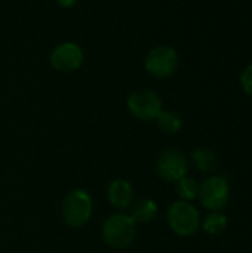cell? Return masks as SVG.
<instances>
[{
	"mask_svg": "<svg viewBox=\"0 0 252 253\" xmlns=\"http://www.w3.org/2000/svg\"><path fill=\"white\" fill-rule=\"evenodd\" d=\"M102 242L116 251L129 248L137 237V224L128 213L117 212L105 218L101 227Z\"/></svg>",
	"mask_w": 252,
	"mask_h": 253,
	"instance_id": "1",
	"label": "cell"
},
{
	"mask_svg": "<svg viewBox=\"0 0 252 253\" xmlns=\"http://www.w3.org/2000/svg\"><path fill=\"white\" fill-rule=\"evenodd\" d=\"M94 213V200L86 190L76 188L65 194L61 205V215L64 222L73 228L80 230L91 221Z\"/></svg>",
	"mask_w": 252,
	"mask_h": 253,
	"instance_id": "2",
	"label": "cell"
},
{
	"mask_svg": "<svg viewBox=\"0 0 252 253\" xmlns=\"http://www.w3.org/2000/svg\"><path fill=\"white\" fill-rule=\"evenodd\" d=\"M166 222L169 230L180 237H190L201 228V213L190 202L177 200L166 211Z\"/></svg>",
	"mask_w": 252,
	"mask_h": 253,
	"instance_id": "3",
	"label": "cell"
},
{
	"mask_svg": "<svg viewBox=\"0 0 252 253\" xmlns=\"http://www.w3.org/2000/svg\"><path fill=\"white\" fill-rule=\"evenodd\" d=\"M199 203L211 211H223L230 200V182L223 175H211L199 184Z\"/></svg>",
	"mask_w": 252,
	"mask_h": 253,
	"instance_id": "4",
	"label": "cell"
},
{
	"mask_svg": "<svg viewBox=\"0 0 252 253\" xmlns=\"http://www.w3.org/2000/svg\"><path fill=\"white\" fill-rule=\"evenodd\" d=\"M129 114L141 122H153L163 110L162 98L151 89H137L126 99Z\"/></svg>",
	"mask_w": 252,
	"mask_h": 253,
	"instance_id": "5",
	"label": "cell"
},
{
	"mask_svg": "<svg viewBox=\"0 0 252 253\" xmlns=\"http://www.w3.org/2000/svg\"><path fill=\"white\" fill-rule=\"evenodd\" d=\"M180 65L178 52L168 44H157L144 58L146 71L154 79L171 77Z\"/></svg>",
	"mask_w": 252,
	"mask_h": 253,
	"instance_id": "6",
	"label": "cell"
},
{
	"mask_svg": "<svg viewBox=\"0 0 252 253\" xmlns=\"http://www.w3.org/2000/svg\"><path fill=\"white\" fill-rule=\"evenodd\" d=\"M190 160L178 148H165L159 153L154 169L157 176L165 182L175 184L178 179L189 173Z\"/></svg>",
	"mask_w": 252,
	"mask_h": 253,
	"instance_id": "7",
	"label": "cell"
},
{
	"mask_svg": "<svg viewBox=\"0 0 252 253\" xmlns=\"http://www.w3.org/2000/svg\"><path fill=\"white\" fill-rule=\"evenodd\" d=\"M85 52L76 42H61L49 53V62L59 73H74L82 67Z\"/></svg>",
	"mask_w": 252,
	"mask_h": 253,
	"instance_id": "8",
	"label": "cell"
},
{
	"mask_svg": "<svg viewBox=\"0 0 252 253\" xmlns=\"http://www.w3.org/2000/svg\"><path fill=\"white\" fill-rule=\"evenodd\" d=\"M107 202L111 208L120 211H126L135 202V188L125 178H116L107 185Z\"/></svg>",
	"mask_w": 252,
	"mask_h": 253,
	"instance_id": "9",
	"label": "cell"
},
{
	"mask_svg": "<svg viewBox=\"0 0 252 253\" xmlns=\"http://www.w3.org/2000/svg\"><path fill=\"white\" fill-rule=\"evenodd\" d=\"M129 209H131L129 216L132 218V221L137 225L138 224L144 225V224L151 222L159 212L157 203L153 199H140V200L134 202Z\"/></svg>",
	"mask_w": 252,
	"mask_h": 253,
	"instance_id": "10",
	"label": "cell"
},
{
	"mask_svg": "<svg viewBox=\"0 0 252 253\" xmlns=\"http://www.w3.org/2000/svg\"><path fill=\"white\" fill-rule=\"evenodd\" d=\"M189 160L201 173H212L218 168V157L215 151L209 148H203V147L195 148Z\"/></svg>",
	"mask_w": 252,
	"mask_h": 253,
	"instance_id": "11",
	"label": "cell"
},
{
	"mask_svg": "<svg viewBox=\"0 0 252 253\" xmlns=\"http://www.w3.org/2000/svg\"><path fill=\"white\" fill-rule=\"evenodd\" d=\"M157 127L168 135H174L181 130L183 127V119L178 113L172 110H162V113L156 119Z\"/></svg>",
	"mask_w": 252,
	"mask_h": 253,
	"instance_id": "12",
	"label": "cell"
},
{
	"mask_svg": "<svg viewBox=\"0 0 252 253\" xmlns=\"http://www.w3.org/2000/svg\"><path fill=\"white\" fill-rule=\"evenodd\" d=\"M227 216L221 212V211H215V212H211L208 213L202 222H201V227L202 230L209 234V236H218L221 233L226 231L227 228Z\"/></svg>",
	"mask_w": 252,
	"mask_h": 253,
	"instance_id": "13",
	"label": "cell"
},
{
	"mask_svg": "<svg viewBox=\"0 0 252 253\" xmlns=\"http://www.w3.org/2000/svg\"><path fill=\"white\" fill-rule=\"evenodd\" d=\"M175 193L178 196V200H183V202H193L195 199H198V193H199V182L186 175L183 176L181 179H178L175 182Z\"/></svg>",
	"mask_w": 252,
	"mask_h": 253,
	"instance_id": "14",
	"label": "cell"
},
{
	"mask_svg": "<svg viewBox=\"0 0 252 253\" xmlns=\"http://www.w3.org/2000/svg\"><path fill=\"white\" fill-rule=\"evenodd\" d=\"M239 83H241L242 90L247 95L252 96V64L244 68V71L241 73V77H239Z\"/></svg>",
	"mask_w": 252,
	"mask_h": 253,
	"instance_id": "15",
	"label": "cell"
},
{
	"mask_svg": "<svg viewBox=\"0 0 252 253\" xmlns=\"http://www.w3.org/2000/svg\"><path fill=\"white\" fill-rule=\"evenodd\" d=\"M79 0H56V4L62 9H70L77 4Z\"/></svg>",
	"mask_w": 252,
	"mask_h": 253,
	"instance_id": "16",
	"label": "cell"
}]
</instances>
